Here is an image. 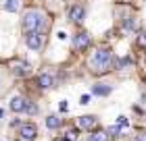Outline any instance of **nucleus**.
I'll return each mask as SVG.
<instances>
[{
	"label": "nucleus",
	"mask_w": 146,
	"mask_h": 141,
	"mask_svg": "<svg viewBox=\"0 0 146 141\" xmlns=\"http://www.w3.org/2000/svg\"><path fill=\"white\" fill-rule=\"evenodd\" d=\"M111 62H113V52L107 50V48H98L92 58L88 60V66H90V73L94 75H102L111 69Z\"/></svg>",
	"instance_id": "1"
},
{
	"label": "nucleus",
	"mask_w": 146,
	"mask_h": 141,
	"mask_svg": "<svg viewBox=\"0 0 146 141\" xmlns=\"http://www.w3.org/2000/svg\"><path fill=\"white\" fill-rule=\"evenodd\" d=\"M23 29L25 31H44L46 29V15L38 9H29L23 15Z\"/></svg>",
	"instance_id": "2"
},
{
	"label": "nucleus",
	"mask_w": 146,
	"mask_h": 141,
	"mask_svg": "<svg viewBox=\"0 0 146 141\" xmlns=\"http://www.w3.org/2000/svg\"><path fill=\"white\" fill-rule=\"evenodd\" d=\"M25 44H27V48H31V50H42V46H44L42 31H27V35H25Z\"/></svg>",
	"instance_id": "3"
},
{
	"label": "nucleus",
	"mask_w": 146,
	"mask_h": 141,
	"mask_svg": "<svg viewBox=\"0 0 146 141\" xmlns=\"http://www.w3.org/2000/svg\"><path fill=\"white\" fill-rule=\"evenodd\" d=\"M21 139L23 141H34L36 139V135H38V127L36 125H31V123H27V125H23L21 127Z\"/></svg>",
	"instance_id": "4"
},
{
	"label": "nucleus",
	"mask_w": 146,
	"mask_h": 141,
	"mask_svg": "<svg viewBox=\"0 0 146 141\" xmlns=\"http://www.w3.org/2000/svg\"><path fill=\"white\" fill-rule=\"evenodd\" d=\"M77 125H79V129H86V131H92L94 127L98 125V118L96 116H92V114H86V116H82L77 120Z\"/></svg>",
	"instance_id": "5"
},
{
	"label": "nucleus",
	"mask_w": 146,
	"mask_h": 141,
	"mask_svg": "<svg viewBox=\"0 0 146 141\" xmlns=\"http://www.w3.org/2000/svg\"><path fill=\"white\" fill-rule=\"evenodd\" d=\"M73 46H75L77 50H86L90 46V35L88 33H75V35H73Z\"/></svg>",
	"instance_id": "6"
},
{
	"label": "nucleus",
	"mask_w": 146,
	"mask_h": 141,
	"mask_svg": "<svg viewBox=\"0 0 146 141\" xmlns=\"http://www.w3.org/2000/svg\"><path fill=\"white\" fill-rule=\"evenodd\" d=\"M84 15H86L84 6H79V4L71 6V10H69V19H71L73 23H82V21H84Z\"/></svg>",
	"instance_id": "7"
},
{
	"label": "nucleus",
	"mask_w": 146,
	"mask_h": 141,
	"mask_svg": "<svg viewBox=\"0 0 146 141\" xmlns=\"http://www.w3.org/2000/svg\"><path fill=\"white\" fill-rule=\"evenodd\" d=\"M13 73H15L17 77H27L31 73V66L27 62H15L13 64Z\"/></svg>",
	"instance_id": "8"
},
{
	"label": "nucleus",
	"mask_w": 146,
	"mask_h": 141,
	"mask_svg": "<svg viewBox=\"0 0 146 141\" xmlns=\"http://www.w3.org/2000/svg\"><path fill=\"white\" fill-rule=\"evenodd\" d=\"M25 106H27V100H23L21 96H15L11 100V110L13 112H25Z\"/></svg>",
	"instance_id": "9"
},
{
	"label": "nucleus",
	"mask_w": 146,
	"mask_h": 141,
	"mask_svg": "<svg viewBox=\"0 0 146 141\" xmlns=\"http://www.w3.org/2000/svg\"><path fill=\"white\" fill-rule=\"evenodd\" d=\"M38 83H40L42 89H50V87L54 85V77H52L50 73H42V75L38 77Z\"/></svg>",
	"instance_id": "10"
},
{
	"label": "nucleus",
	"mask_w": 146,
	"mask_h": 141,
	"mask_svg": "<svg viewBox=\"0 0 146 141\" xmlns=\"http://www.w3.org/2000/svg\"><path fill=\"white\" fill-rule=\"evenodd\" d=\"M111 93V85H104V83H96L92 87V96H109Z\"/></svg>",
	"instance_id": "11"
},
{
	"label": "nucleus",
	"mask_w": 146,
	"mask_h": 141,
	"mask_svg": "<svg viewBox=\"0 0 146 141\" xmlns=\"http://www.w3.org/2000/svg\"><path fill=\"white\" fill-rule=\"evenodd\" d=\"M63 125V120L58 118V116H54V114H50V116H46V127H48V129H58V127Z\"/></svg>",
	"instance_id": "12"
},
{
	"label": "nucleus",
	"mask_w": 146,
	"mask_h": 141,
	"mask_svg": "<svg viewBox=\"0 0 146 141\" xmlns=\"http://www.w3.org/2000/svg\"><path fill=\"white\" fill-rule=\"evenodd\" d=\"M88 141H109V131L104 133V131H96L94 135H90Z\"/></svg>",
	"instance_id": "13"
},
{
	"label": "nucleus",
	"mask_w": 146,
	"mask_h": 141,
	"mask_svg": "<svg viewBox=\"0 0 146 141\" xmlns=\"http://www.w3.org/2000/svg\"><path fill=\"white\" fill-rule=\"evenodd\" d=\"M4 9L9 12H17L19 10V0H6L4 2Z\"/></svg>",
	"instance_id": "14"
},
{
	"label": "nucleus",
	"mask_w": 146,
	"mask_h": 141,
	"mask_svg": "<svg viewBox=\"0 0 146 141\" xmlns=\"http://www.w3.org/2000/svg\"><path fill=\"white\" fill-rule=\"evenodd\" d=\"M119 133H121V125H115L109 129V135H119Z\"/></svg>",
	"instance_id": "15"
},
{
	"label": "nucleus",
	"mask_w": 146,
	"mask_h": 141,
	"mask_svg": "<svg viewBox=\"0 0 146 141\" xmlns=\"http://www.w3.org/2000/svg\"><path fill=\"white\" fill-rule=\"evenodd\" d=\"M138 44L146 48V31H142V33H140V37H138Z\"/></svg>",
	"instance_id": "16"
},
{
	"label": "nucleus",
	"mask_w": 146,
	"mask_h": 141,
	"mask_svg": "<svg viewBox=\"0 0 146 141\" xmlns=\"http://www.w3.org/2000/svg\"><path fill=\"white\" fill-rule=\"evenodd\" d=\"M134 141H146V133H138L134 137Z\"/></svg>",
	"instance_id": "17"
},
{
	"label": "nucleus",
	"mask_w": 146,
	"mask_h": 141,
	"mask_svg": "<svg viewBox=\"0 0 146 141\" xmlns=\"http://www.w3.org/2000/svg\"><path fill=\"white\" fill-rule=\"evenodd\" d=\"M117 125H121V127L125 125V127H127V118H125V116H119V118H117Z\"/></svg>",
	"instance_id": "18"
},
{
	"label": "nucleus",
	"mask_w": 146,
	"mask_h": 141,
	"mask_svg": "<svg viewBox=\"0 0 146 141\" xmlns=\"http://www.w3.org/2000/svg\"><path fill=\"white\" fill-rule=\"evenodd\" d=\"M90 102V96H82V104H88Z\"/></svg>",
	"instance_id": "19"
},
{
	"label": "nucleus",
	"mask_w": 146,
	"mask_h": 141,
	"mask_svg": "<svg viewBox=\"0 0 146 141\" xmlns=\"http://www.w3.org/2000/svg\"><path fill=\"white\" fill-rule=\"evenodd\" d=\"M0 118H2V110H0Z\"/></svg>",
	"instance_id": "20"
}]
</instances>
